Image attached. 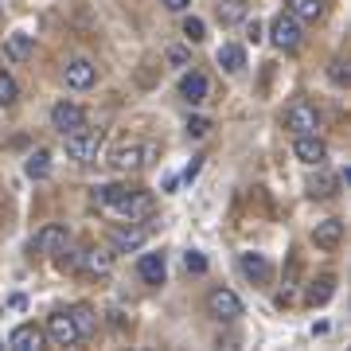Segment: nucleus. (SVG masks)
<instances>
[{
	"label": "nucleus",
	"instance_id": "obj_1",
	"mask_svg": "<svg viewBox=\"0 0 351 351\" xmlns=\"http://www.w3.org/2000/svg\"><path fill=\"white\" fill-rule=\"evenodd\" d=\"M101 141H106V133L101 129H75V133H66V156L78 164H90V160H98V152H101Z\"/></svg>",
	"mask_w": 351,
	"mask_h": 351
},
{
	"label": "nucleus",
	"instance_id": "obj_2",
	"mask_svg": "<svg viewBox=\"0 0 351 351\" xmlns=\"http://www.w3.org/2000/svg\"><path fill=\"white\" fill-rule=\"evenodd\" d=\"M285 129H293L297 137L301 133H316L320 129V113H316V106H308V101H293L285 110Z\"/></svg>",
	"mask_w": 351,
	"mask_h": 351
},
{
	"label": "nucleus",
	"instance_id": "obj_3",
	"mask_svg": "<svg viewBox=\"0 0 351 351\" xmlns=\"http://www.w3.org/2000/svg\"><path fill=\"white\" fill-rule=\"evenodd\" d=\"M269 36H274V43L281 51H293V47H301V20H297V16L293 12H285V16H277L274 20V27H269Z\"/></svg>",
	"mask_w": 351,
	"mask_h": 351
},
{
	"label": "nucleus",
	"instance_id": "obj_4",
	"mask_svg": "<svg viewBox=\"0 0 351 351\" xmlns=\"http://www.w3.org/2000/svg\"><path fill=\"white\" fill-rule=\"evenodd\" d=\"M207 313H211L215 320H239L242 301L230 293V289H211V293H207Z\"/></svg>",
	"mask_w": 351,
	"mask_h": 351
},
{
	"label": "nucleus",
	"instance_id": "obj_5",
	"mask_svg": "<svg viewBox=\"0 0 351 351\" xmlns=\"http://www.w3.org/2000/svg\"><path fill=\"white\" fill-rule=\"evenodd\" d=\"M47 339L55 343V348H75L78 339H82L78 336V328H75V316L71 313H55L51 316L47 320Z\"/></svg>",
	"mask_w": 351,
	"mask_h": 351
},
{
	"label": "nucleus",
	"instance_id": "obj_6",
	"mask_svg": "<svg viewBox=\"0 0 351 351\" xmlns=\"http://www.w3.org/2000/svg\"><path fill=\"white\" fill-rule=\"evenodd\" d=\"M51 125L66 137V133H75V129L86 125V110H82V106H75V101H59V106L51 110Z\"/></svg>",
	"mask_w": 351,
	"mask_h": 351
},
{
	"label": "nucleus",
	"instance_id": "obj_7",
	"mask_svg": "<svg viewBox=\"0 0 351 351\" xmlns=\"http://www.w3.org/2000/svg\"><path fill=\"white\" fill-rule=\"evenodd\" d=\"M63 78H66L71 90H90L94 82H98V66L90 63V59H71L66 71H63Z\"/></svg>",
	"mask_w": 351,
	"mask_h": 351
},
{
	"label": "nucleus",
	"instance_id": "obj_8",
	"mask_svg": "<svg viewBox=\"0 0 351 351\" xmlns=\"http://www.w3.org/2000/svg\"><path fill=\"white\" fill-rule=\"evenodd\" d=\"M293 152H297V160L301 164H308V168H316V164H324V156H328V145L316 133H301L297 137V145H293Z\"/></svg>",
	"mask_w": 351,
	"mask_h": 351
},
{
	"label": "nucleus",
	"instance_id": "obj_9",
	"mask_svg": "<svg viewBox=\"0 0 351 351\" xmlns=\"http://www.w3.org/2000/svg\"><path fill=\"white\" fill-rule=\"evenodd\" d=\"M66 242H71L66 226H63V223H47V226L36 234V250H39V254H63Z\"/></svg>",
	"mask_w": 351,
	"mask_h": 351
},
{
	"label": "nucleus",
	"instance_id": "obj_10",
	"mask_svg": "<svg viewBox=\"0 0 351 351\" xmlns=\"http://www.w3.org/2000/svg\"><path fill=\"white\" fill-rule=\"evenodd\" d=\"M149 239V230L145 226H121V230H113L110 234V250L113 254H129V250H141Z\"/></svg>",
	"mask_w": 351,
	"mask_h": 351
},
{
	"label": "nucleus",
	"instance_id": "obj_11",
	"mask_svg": "<svg viewBox=\"0 0 351 351\" xmlns=\"http://www.w3.org/2000/svg\"><path fill=\"white\" fill-rule=\"evenodd\" d=\"M43 343H47V332L36 328V324H20L12 336H8V348L12 351H39Z\"/></svg>",
	"mask_w": 351,
	"mask_h": 351
},
{
	"label": "nucleus",
	"instance_id": "obj_12",
	"mask_svg": "<svg viewBox=\"0 0 351 351\" xmlns=\"http://www.w3.org/2000/svg\"><path fill=\"white\" fill-rule=\"evenodd\" d=\"M145 156H149L145 145H117L113 156H110V164L117 168V172H137L141 164H145Z\"/></svg>",
	"mask_w": 351,
	"mask_h": 351
},
{
	"label": "nucleus",
	"instance_id": "obj_13",
	"mask_svg": "<svg viewBox=\"0 0 351 351\" xmlns=\"http://www.w3.org/2000/svg\"><path fill=\"white\" fill-rule=\"evenodd\" d=\"M242 274L250 277L254 285H269V277H274V265H269V258H265V254H242Z\"/></svg>",
	"mask_w": 351,
	"mask_h": 351
},
{
	"label": "nucleus",
	"instance_id": "obj_14",
	"mask_svg": "<svg viewBox=\"0 0 351 351\" xmlns=\"http://www.w3.org/2000/svg\"><path fill=\"white\" fill-rule=\"evenodd\" d=\"M313 242L320 246V250H336L339 242H343V223H339V219H324V223H316Z\"/></svg>",
	"mask_w": 351,
	"mask_h": 351
},
{
	"label": "nucleus",
	"instance_id": "obj_15",
	"mask_svg": "<svg viewBox=\"0 0 351 351\" xmlns=\"http://www.w3.org/2000/svg\"><path fill=\"white\" fill-rule=\"evenodd\" d=\"M4 51H8V59H16V63H27V59L36 55V36H27V32H12V36L4 39Z\"/></svg>",
	"mask_w": 351,
	"mask_h": 351
},
{
	"label": "nucleus",
	"instance_id": "obj_16",
	"mask_svg": "<svg viewBox=\"0 0 351 351\" xmlns=\"http://www.w3.org/2000/svg\"><path fill=\"white\" fill-rule=\"evenodd\" d=\"M180 98L191 101V106H199V101H207V78L199 75V71H191V75L180 78Z\"/></svg>",
	"mask_w": 351,
	"mask_h": 351
},
{
	"label": "nucleus",
	"instance_id": "obj_17",
	"mask_svg": "<svg viewBox=\"0 0 351 351\" xmlns=\"http://www.w3.org/2000/svg\"><path fill=\"white\" fill-rule=\"evenodd\" d=\"M137 274L145 277L149 285H160V281H164V274H168V265H164V254H141Z\"/></svg>",
	"mask_w": 351,
	"mask_h": 351
},
{
	"label": "nucleus",
	"instance_id": "obj_18",
	"mask_svg": "<svg viewBox=\"0 0 351 351\" xmlns=\"http://www.w3.org/2000/svg\"><path fill=\"white\" fill-rule=\"evenodd\" d=\"M320 172L308 180V195L313 199H328V195H336V188H339V176H332V172H324V164H316Z\"/></svg>",
	"mask_w": 351,
	"mask_h": 351
},
{
	"label": "nucleus",
	"instance_id": "obj_19",
	"mask_svg": "<svg viewBox=\"0 0 351 351\" xmlns=\"http://www.w3.org/2000/svg\"><path fill=\"white\" fill-rule=\"evenodd\" d=\"M215 59H219V66H223L226 75H239L242 66H246V51H242L239 43H223Z\"/></svg>",
	"mask_w": 351,
	"mask_h": 351
},
{
	"label": "nucleus",
	"instance_id": "obj_20",
	"mask_svg": "<svg viewBox=\"0 0 351 351\" xmlns=\"http://www.w3.org/2000/svg\"><path fill=\"white\" fill-rule=\"evenodd\" d=\"M78 265H82L86 274H94V277H106L110 265H113V254L110 250H86L82 258H78Z\"/></svg>",
	"mask_w": 351,
	"mask_h": 351
},
{
	"label": "nucleus",
	"instance_id": "obj_21",
	"mask_svg": "<svg viewBox=\"0 0 351 351\" xmlns=\"http://www.w3.org/2000/svg\"><path fill=\"white\" fill-rule=\"evenodd\" d=\"M332 293H336V277H332V274H324V277H316L313 285H308V293H304V301H308V304L316 308V304H328V301H332Z\"/></svg>",
	"mask_w": 351,
	"mask_h": 351
},
{
	"label": "nucleus",
	"instance_id": "obj_22",
	"mask_svg": "<svg viewBox=\"0 0 351 351\" xmlns=\"http://www.w3.org/2000/svg\"><path fill=\"white\" fill-rule=\"evenodd\" d=\"M125 195H129V188H121V184H101V188H94V203L98 207H121L125 203Z\"/></svg>",
	"mask_w": 351,
	"mask_h": 351
},
{
	"label": "nucleus",
	"instance_id": "obj_23",
	"mask_svg": "<svg viewBox=\"0 0 351 351\" xmlns=\"http://www.w3.org/2000/svg\"><path fill=\"white\" fill-rule=\"evenodd\" d=\"M117 211L129 215V219H141V215H149V211H152V195H149V191H129L125 203H121Z\"/></svg>",
	"mask_w": 351,
	"mask_h": 351
},
{
	"label": "nucleus",
	"instance_id": "obj_24",
	"mask_svg": "<svg viewBox=\"0 0 351 351\" xmlns=\"http://www.w3.org/2000/svg\"><path fill=\"white\" fill-rule=\"evenodd\" d=\"M289 12L297 20H320L324 16V0H289Z\"/></svg>",
	"mask_w": 351,
	"mask_h": 351
},
{
	"label": "nucleus",
	"instance_id": "obj_25",
	"mask_svg": "<svg viewBox=\"0 0 351 351\" xmlns=\"http://www.w3.org/2000/svg\"><path fill=\"white\" fill-rule=\"evenodd\" d=\"M219 20H223V24L246 20V0H223V4H219Z\"/></svg>",
	"mask_w": 351,
	"mask_h": 351
},
{
	"label": "nucleus",
	"instance_id": "obj_26",
	"mask_svg": "<svg viewBox=\"0 0 351 351\" xmlns=\"http://www.w3.org/2000/svg\"><path fill=\"white\" fill-rule=\"evenodd\" d=\"M47 172H51V152L47 149L32 152V160H27V176H32V180H43Z\"/></svg>",
	"mask_w": 351,
	"mask_h": 351
},
{
	"label": "nucleus",
	"instance_id": "obj_27",
	"mask_svg": "<svg viewBox=\"0 0 351 351\" xmlns=\"http://www.w3.org/2000/svg\"><path fill=\"white\" fill-rule=\"evenodd\" d=\"M71 316H75V328H78V336L86 339L90 332H94V324H98V320H94V313H90L86 304H78V308H71Z\"/></svg>",
	"mask_w": 351,
	"mask_h": 351
},
{
	"label": "nucleus",
	"instance_id": "obj_28",
	"mask_svg": "<svg viewBox=\"0 0 351 351\" xmlns=\"http://www.w3.org/2000/svg\"><path fill=\"white\" fill-rule=\"evenodd\" d=\"M16 94H20V86H16V78L8 75V71H0V106H12Z\"/></svg>",
	"mask_w": 351,
	"mask_h": 351
},
{
	"label": "nucleus",
	"instance_id": "obj_29",
	"mask_svg": "<svg viewBox=\"0 0 351 351\" xmlns=\"http://www.w3.org/2000/svg\"><path fill=\"white\" fill-rule=\"evenodd\" d=\"M184 36H188L191 43H203V39H207V27H203L199 16H188V20H184Z\"/></svg>",
	"mask_w": 351,
	"mask_h": 351
},
{
	"label": "nucleus",
	"instance_id": "obj_30",
	"mask_svg": "<svg viewBox=\"0 0 351 351\" xmlns=\"http://www.w3.org/2000/svg\"><path fill=\"white\" fill-rule=\"evenodd\" d=\"M184 265H188V274H203V269H207V258H203L199 250H188L184 254Z\"/></svg>",
	"mask_w": 351,
	"mask_h": 351
},
{
	"label": "nucleus",
	"instance_id": "obj_31",
	"mask_svg": "<svg viewBox=\"0 0 351 351\" xmlns=\"http://www.w3.org/2000/svg\"><path fill=\"white\" fill-rule=\"evenodd\" d=\"M207 129H211V121H207V117H191V121H188V133H191V137H203Z\"/></svg>",
	"mask_w": 351,
	"mask_h": 351
},
{
	"label": "nucleus",
	"instance_id": "obj_32",
	"mask_svg": "<svg viewBox=\"0 0 351 351\" xmlns=\"http://www.w3.org/2000/svg\"><path fill=\"white\" fill-rule=\"evenodd\" d=\"M168 63H172V66H188V51L172 47V51H168Z\"/></svg>",
	"mask_w": 351,
	"mask_h": 351
},
{
	"label": "nucleus",
	"instance_id": "obj_33",
	"mask_svg": "<svg viewBox=\"0 0 351 351\" xmlns=\"http://www.w3.org/2000/svg\"><path fill=\"white\" fill-rule=\"evenodd\" d=\"M343 59H336V63H332V78H336V82H348V71H343Z\"/></svg>",
	"mask_w": 351,
	"mask_h": 351
},
{
	"label": "nucleus",
	"instance_id": "obj_34",
	"mask_svg": "<svg viewBox=\"0 0 351 351\" xmlns=\"http://www.w3.org/2000/svg\"><path fill=\"white\" fill-rule=\"evenodd\" d=\"M164 8H168V12H184V8H188L191 0H160Z\"/></svg>",
	"mask_w": 351,
	"mask_h": 351
},
{
	"label": "nucleus",
	"instance_id": "obj_35",
	"mask_svg": "<svg viewBox=\"0 0 351 351\" xmlns=\"http://www.w3.org/2000/svg\"><path fill=\"white\" fill-rule=\"evenodd\" d=\"M246 36L258 43V39H262V24H258V20H246Z\"/></svg>",
	"mask_w": 351,
	"mask_h": 351
},
{
	"label": "nucleus",
	"instance_id": "obj_36",
	"mask_svg": "<svg viewBox=\"0 0 351 351\" xmlns=\"http://www.w3.org/2000/svg\"><path fill=\"white\" fill-rule=\"evenodd\" d=\"M195 176H199V160H191V164H188V172H184V180H195Z\"/></svg>",
	"mask_w": 351,
	"mask_h": 351
}]
</instances>
